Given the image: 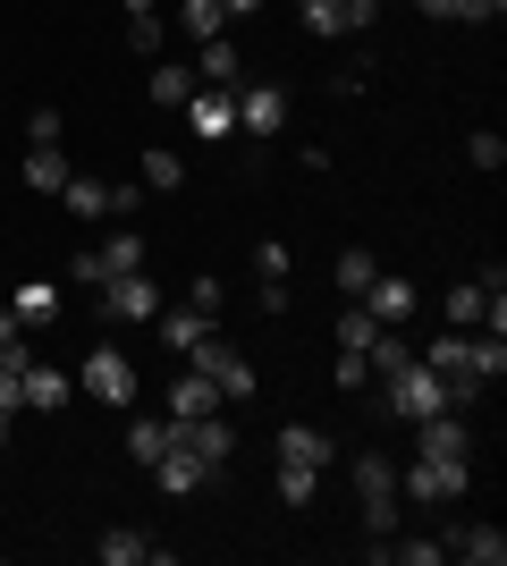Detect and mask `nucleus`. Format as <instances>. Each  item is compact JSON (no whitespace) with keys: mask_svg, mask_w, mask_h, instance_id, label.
<instances>
[{"mask_svg":"<svg viewBox=\"0 0 507 566\" xmlns=\"http://www.w3.org/2000/svg\"><path fill=\"white\" fill-rule=\"evenodd\" d=\"M381 389V415H398V423H423V415H448V380L423 364V355H406L389 380H372Z\"/></svg>","mask_w":507,"mask_h":566,"instance_id":"obj_1","label":"nucleus"},{"mask_svg":"<svg viewBox=\"0 0 507 566\" xmlns=\"http://www.w3.org/2000/svg\"><path fill=\"white\" fill-rule=\"evenodd\" d=\"M465 482H474V457H414V465H398V499H414V507H457Z\"/></svg>","mask_w":507,"mask_h":566,"instance_id":"obj_2","label":"nucleus"},{"mask_svg":"<svg viewBox=\"0 0 507 566\" xmlns=\"http://www.w3.org/2000/svg\"><path fill=\"white\" fill-rule=\"evenodd\" d=\"M356 507H363V533H372V542L398 533V465H389L381 449H356Z\"/></svg>","mask_w":507,"mask_h":566,"instance_id":"obj_3","label":"nucleus"},{"mask_svg":"<svg viewBox=\"0 0 507 566\" xmlns=\"http://www.w3.org/2000/svg\"><path fill=\"white\" fill-rule=\"evenodd\" d=\"M187 364H194V373H203V380H212V389H220V406H245V398H254V389H263V373H254V364H245V355L229 347V338H220V331L203 338V347H194Z\"/></svg>","mask_w":507,"mask_h":566,"instance_id":"obj_4","label":"nucleus"},{"mask_svg":"<svg viewBox=\"0 0 507 566\" xmlns=\"http://www.w3.org/2000/svg\"><path fill=\"white\" fill-rule=\"evenodd\" d=\"M76 389H85L94 406H136L145 373H136V355H127V347H94V355H85V373H76Z\"/></svg>","mask_w":507,"mask_h":566,"instance_id":"obj_5","label":"nucleus"},{"mask_svg":"<svg viewBox=\"0 0 507 566\" xmlns=\"http://www.w3.org/2000/svg\"><path fill=\"white\" fill-rule=\"evenodd\" d=\"M94 313H102V322H119V331H136V322L161 313V280H152V271H119L110 287H94Z\"/></svg>","mask_w":507,"mask_h":566,"instance_id":"obj_6","label":"nucleus"},{"mask_svg":"<svg viewBox=\"0 0 507 566\" xmlns=\"http://www.w3.org/2000/svg\"><path fill=\"white\" fill-rule=\"evenodd\" d=\"M490 296H507V271H499V262H490V271H474V280H457L448 296H440L448 331H483V322H490Z\"/></svg>","mask_w":507,"mask_h":566,"instance_id":"obj_7","label":"nucleus"},{"mask_svg":"<svg viewBox=\"0 0 507 566\" xmlns=\"http://www.w3.org/2000/svg\"><path fill=\"white\" fill-rule=\"evenodd\" d=\"M229 94H237V136H279V127H288V94H279V85L237 76Z\"/></svg>","mask_w":507,"mask_h":566,"instance_id":"obj_8","label":"nucleus"},{"mask_svg":"<svg viewBox=\"0 0 507 566\" xmlns=\"http://www.w3.org/2000/svg\"><path fill=\"white\" fill-rule=\"evenodd\" d=\"M187 136L229 144V136H237V94H229V85H194V94H187Z\"/></svg>","mask_w":507,"mask_h":566,"instance_id":"obj_9","label":"nucleus"},{"mask_svg":"<svg viewBox=\"0 0 507 566\" xmlns=\"http://www.w3.org/2000/svg\"><path fill=\"white\" fill-rule=\"evenodd\" d=\"M296 9H305V34H321V43H338V34H363L381 0H296Z\"/></svg>","mask_w":507,"mask_h":566,"instance_id":"obj_10","label":"nucleus"},{"mask_svg":"<svg viewBox=\"0 0 507 566\" xmlns=\"http://www.w3.org/2000/svg\"><path fill=\"white\" fill-rule=\"evenodd\" d=\"M356 305L372 313V322H381V331H406V322H414V305H423V296H414V280H398V271H381V280L363 287Z\"/></svg>","mask_w":507,"mask_h":566,"instance_id":"obj_11","label":"nucleus"},{"mask_svg":"<svg viewBox=\"0 0 507 566\" xmlns=\"http://www.w3.org/2000/svg\"><path fill=\"white\" fill-rule=\"evenodd\" d=\"M152 482H161V491H169V499H194V491H203V482H220V473H212V465H203V457H194V449H187V440H169V449H161V457H152Z\"/></svg>","mask_w":507,"mask_h":566,"instance_id":"obj_12","label":"nucleus"},{"mask_svg":"<svg viewBox=\"0 0 507 566\" xmlns=\"http://www.w3.org/2000/svg\"><path fill=\"white\" fill-rule=\"evenodd\" d=\"M330 457H338V440L321 423H288L279 431V465H296V473H330Z\"/></svg>","mask_w":507,"mask_h":566,"instance_id":"obj_13","label":"nucleus"},{"mask_svg":"<svg viewBox=\"0 0 507 566\" xmlns=\"http://www.w3.org/2000/svg\"><path fill=\"white\" fill-rule=\"evenodd\" d=\"M161 415H169V423H194V415H220V389H212V380H203V373L187 364V373H178V380L161 389Z\"/></svg>","mask_w":507,"mask_h":566,"instance_id":"obj_14","label":"nucleus"},{"mask_svg":"<svg viewBox=\"0 0 507 566\" xmlns=\"http://www.w3.org/2000/svg\"><path fill=\"white\" fill-rule=\"evenodd\" d=\"M440 549L465 566H507V533L499 524H457V533H440Z\"/></svg>","mask_w":507,"mask_h":566,"instance_id":"obj_15","label":"nucleus"},{"mask_svg":"<svg viewBox=\"0 0 507 566\" xmlns=\"http://www.w3.org/2000/svg\"><path fill=\"white\" fill-rule=\"evenodd\" d=\"M94 262H102V287H110L119 271H145V262H152V245H145V229H127V220H119V229H110V237L94 245Z\"/></svg>","mask_w":507,"mask_h":566,"instance_id":"obj_16","label":"nucleus"},{"mask_svg":"<svg viewBox=\"0 0 507 566\" xmlns=\"http://www.w3.org/2000/svg\"><path fill=\"white\" fill-rule=\"evenodd\" d=\"M178 440H187V449L203 457L212 473H229V457H237V431L220 423V415H194V423H178Z\"/></svg>","mask_w":507,"mask_h":566,"instance_id":"obj_17","label":"nucleus"},{"mask_svg":"<svg viewBox=\"0 0 507 566\" xmlns=\"http://www.w3.org/2000/svg\"><path fill=\"white\" fill-rule=\"evenodd\" d=\"M68 398H76V373H60V364H25V415H60Z\"/></svg>","mask_w":507,"mask_h":566,"instance_id":"obj_18","label":"nucleus"},{"mask_svg":"<svg viewBox=\"0 0 507 566\" xmlns=\"http://www.w3.org/2000/svg\"><path fill=\"white\" fill-rule=\"evenodd\" d=\"M9 313H18L25 331H51V322L68 313V296H60V287H51V280H18V296H9Z\"/></svg>","mask_w":507,"mask_h":566,"instance_id":"obj_19","label":"nucleus"},{"mask_svg":"<svg viewBox=\"0 0 507 566\" xmlns=\"http://www.w3.org/2000/svg\"><path fill=\"white\" fill-rule=\"evenodd\" d=\"M60 203H68V212L85 220V229H102V220H119V212H110V187H102V178H85V169H68V187H60Z\"/></svg>","mask_w":507,"mask_h":566,"instance_id":"obj_20","label":"nucleus"},{"mask_svg":"<svg viewBox=\"0 0 507 566\" xmlns=\"http://www.w3.org/2000/svg\"><path fill=\"white\" fill-rule=\"evenodd\" d=\"M152 331H161V347L169 355H194V347H203V338H212V322H203V313H194V305H178V313H152Z\"/></svg>","mask_w":507,"mask_h":566,"instance_id":"obj_21","label":"nucleus"},{"mask_svg":"<svg viewBox=\"0 0 507 566\" xmlns=\"http://www.w3.org/2000/svg\"><path fill=\"white\" fill-rule=\"evenodd\" d=\"M34 195H60L68 187V144H25V169H18Z\"/></svg>","mask_w":507,"mask_h":566,"instance_id":"obj_22","label":"nucleus"},{"mask_svg":"<svg viewBox=\"0 0 507 566\" xmlns=\"http://www.w3.org/2000/svg\"><path fill=\"white\" fill-rule=\"evenodd\" d=\"M94 558H102V566H145V558L161 566L169 549H161V542H145V533H127V524H119V533H102V542H94Z\"/></svg>","mask_w":507,"mask_h":566,"instance_id":"obj_23","label":"nucleus"},{"mask_svg":"<svg viewBox=\"0 0 507 566\" xmlns=\"http://www.w3.org/2000/svg\"><path fill=\"white\" fill-rule=\"evenodd\" d=\"M237 76H245V60H237L229 34H212V43L194 51V85H237Z\"/></svg>","mask_w":507,"mask_h":566,"instance_id":"obj_24","label":"nucleus"},{"mask_svg":"<svg viewBox=\"0 0 507 566\" xmlns=\"http://www.w3.org/2000/svg\"><path fill=\"white\" fill-rule=\"evenodd\" d=\"M169 440H178V423H169V415H136V423H127V457H136V465H152Z\"/></svg>","mask_w":507,"mask_h":566,"instance_id":"obj_25","label":"nucleus"},{"mask_svg":"<svg viewBox=\"0 0 507 566\" xmlns=\"http://www.w3.org/2000/svg\"><path fill=\"white\" fill-rule=\"evenodd\" d=\"M178 187H187V153L145 144V195H178Z\"/></svg>","mask_w":507,"mask_h":566,"instance_id":"obj_26","label":"nucleus"},{"mask_svg":"<svg viewBox=\"0 0 507 566\" xmlns=\"http://www.w3.org/2000/svg\"><path fill=\"white\" fill-rule=\"evenodd\" d=\"M330 280H338V296H347V305H356L363 287L381 280V254H363V245H347V254H338V271H330Z\"/></svg>","mask_w":507,"mask_h":566,"instance_id":"obj_27","label":"nucleus"},{"mask_svg":"<svg viewBox=\"0 0 507 566\" xmlns=\"http://www.w3.org/2000/svg\"><path fill=\"white\" fill-rule=\"evenodd\" d=\"M25 364H34V347L0 355V423H18V415H25Z\"/></svg>","mask_w":507,"mask_h":566,"instance_id":"obj_28","label":"nucleus"},{"mask_svg":"<svg viewBox=\"0 0 507 566\" xmlns=\"http://www.w3.org/2000/svg\"><path fill=\"white\" fill-rule=\"evenodd\" d=\"M194 94V69H169V60H152V111H187Z\"/></svg>","mask_w":507,"mask_h":566,"instance_id":"obj_29","label":"nucleus"},{"mask_svg":"<svg viewBox=\"0 0 507 566\" xmlns=\"http://www.w3.org/2000/svg\"><path fill=\"white\" fill-rule=\"evenodd\" d=\"M330 380H338V389H347V398H363V389H372V364H363V347H338Z\"/></svg>","mask_w":507,"mask_h":566,"instance_id":"obj_30","label":"nucleus"},{"mask_svg":"<svg viewBox=\"0 0 507 566\" xmlns=\"http://www.w3.org/2000/svg\"><path fill=\"white\" fill-rule=\"evenodd\" d=\"M465 161L483 169V178H490V169H507V136H499V127H483V136H465Z\"/></svg>","mask_w":507,"mask_h":566,"instance_id":"obj_31","label":"nucleus"},{"mask_svg":"<svg viewBox=\"0 0 507 566\" xmlns=\"http://www.w3.org/2000/svg\"><path fill=\"white\" fill-rule=\"evenodd\" d=\"M178 25H187L194 43H212L220 34V0H178Z\"/></svg>","mask_w":507,"mask_h":566,"instance_id":"obj_32","label":"nucleus"},{"mask_svg":"<svg viewBox=\"0 0 507 566\" xmlns=\"http://www.w3.org/2000/svg\"><path fill=\"white\" fill-rule=\"evenodd\" d=\"M372 338H381V322H372L363 305H347V313H338V347H372Z\"/></svg>","mask_w":507,"mask_h":566,"instance_id":"obj_33","label":"nucleus"},{"mask_svg":"<svg viewBox=\"0 0 507 566\" xmlns=\"http://www.w3.org/2000/svg\"><path fill=\"white\" fill-rule=\"evenodd\" d=\"M127 51L161 60V18H152V9H136V18H127Z\"/></svg>","mask_w":507,"mask_h":566,"instance_id":"obj_34","label":"nucleus"},{"mask_svg":"<svg viewBox=\"0 0 507 566\" xmlns=\"http://www.w3.org/2000/svg\"><path fill=\"white\" fill-rule=\"evenodd\" d=\"M187 305H194V313H203V322H220V305H229V287H220V280H212V271H203V280H194V287H187Z\"/></svg>","mask_w":507,"mask_h":566,"instance_id":"obj_35","label":"nucleus"},{"mask_svg":"<svg viewBox=\"0 0 507 566\" xmlns=\"http://www.w3.org/2000/svg\"><path fill=\"white\" fill-rule=\"evenodd\" d=\"M314 491H321V473H296V465H279V499H288V507H314Z\"/></svg>","mask_w":507,"mask_h":566,"instance_id":"obj_36","label":"nucleus"},{"mask_svg":"<svg viewBox=\"0 0 507 566\" xmlns=\"http://www.w3.org/2000/svg\"><path fill=\"white\" fill-rule=\"evenodd\" d=\"M254 271H263V280H288V237H263V245H254Z\"/></svg>","mask_w":507,"mask_h":566,"instance_id":"obj_37","label":"nucleus"},{"mask_svg":"<svg viewBox=\"0 0 507 566\" xmlns=\"http://www.w3.org/2000/svg\"><path fill=\"white\" fill-rule=\"evenodd\" d=\"M25 144H68V127H60V111H34V118H25Z\"/></svg>","mask_w":507,"mask_h":566,"instance_id":"obj_38","label":"nucleus"},{"mask_svg":"<svg viewBox=\"0 0 507 566\" xmlns=\"http://www.w3.org/2000/svg\"><path fill=\"white\" fill-rule=\"evenodd\" d=\"M254 305H263V313H271V322H279V313H288V305H296V296H288V280H263V287H254Z\"/></svg>","mask_w":507,"mask_h":566,"instance_id":"obj_39","label":"nucleus"},{"mask_svg":"<svg viewBox=\"0 0 507 566\" xmlns=\"http://www.w3.org/2000/svg\"><path fill=\"white\" fill-rule=\"evenodd\" d=\"M110 212H119V220L145 212V178H136V187H110Z\"/></svg>","mask_w":507,"mask_h":566,"instance_id":"obj_40","label":"nucleus"},{"mask_svg":"<svg viewBox=\"0 0 507 566\" xmlns=\"http://www.w3.org/2000/svg\"><path fill=\"white\" fill-rule=\"evenodd\" d=\"M457 18H465V25H499V18H507V0H465Z\"/></svg>","mask_w":507,"mask_h":566,"instance_id":"obj_41","label":"nucleus"},{"mask_svg":"<svg viewBox=\"0 0 507 566\" xmlns=\"http://www.w3.org/2000/svg\"><path fill=\"white\" fill-rule=\"evenodd\" d=\"M0 355H25V322L9 305H0Z\"/></svg>","mask_w":507,"mask_h":566,"instance_id":"obj_42","label":"nucleus"},{"mask_svg":"<svg viewBox=\"0 0 507 566\" xmlns=\"http://www.w3.org/2000/svg\"><path fill=\"white\" fill-rule=\"evenodd\" d=\"M414 9H423V18H457L465 0H414Z\"/></svg>","mask_w":507,"mask_h":566,"instance_id":"obj_43","label":"nucleus"},{"mask_svg":"<svg viewBox=\"0 0 507 566\" xmlns=\"http://www.w3.org/2000/svg\"><path fill=\"white\" fill-rule=\"evenodd\" d=\"M254 9H263V0H220V18H254Z\"/></svg>","mask_w":507,"mask_h":566,"instance_id":"obj_44","label":"nucleus"},{"mask_svg":"<svg viewBox=\"0 0 507 566\" xmlns=\"http://www.w3.org/2000/svg\"><path fill=\"white\" fill-rule=\"evenodd\" d=\"M0 440H9V423H0Z\"/></svg>","mask_w":507,"mask_h":566,"instance_id":"obj_45","label":"nucleus"}]
</instances>
